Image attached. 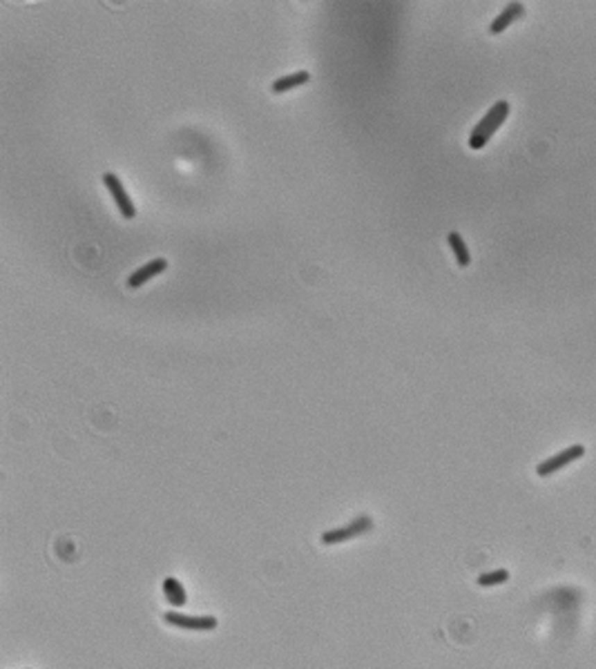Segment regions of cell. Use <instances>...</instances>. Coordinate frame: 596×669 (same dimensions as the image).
Segmentation results:
<instances>
[{
  "label": "cell",
  "instance_id": "obj_1",
  "mask_svg": "<svg viewBox=\"0 0 596 669\" xmlns=\"http://www.w3.org/2000/svg\"><path fill=\"white\" fill-rule=\"evenodd\" d=\"M507 116H509V103L505 98L496 101L487 114L478 121V125L474 128V132L469 134V148L471 150H482V148H485L489 143V139L494 137V134L498 132V128L505 123Z\"/></svg>",
  "mask_w": 596,
  "mask_h": 669
},
{
  "label": "cell",
  "instance_id": "obj_2",
  "mask_svg": "<svg viewBox=\"0 0 596 669\" xmlns=\"http://www.w3.org/2000/svg\"><path fill=\"white\" fill-rule=\"evenodd\" d=\"M371 529H373V520L368 518V516H359V518L351 520L348 524H344V527L324 531V533H322V544H326V547H335V544L348 542V540L357 538V535L368 533Z\"/></svg>",
  "mask_w": 596,
  "mask_h": 669
},
{
  "label": "cell",
  "instance_id": "obj_3",
  "mask_svg": "<svg viewBox=\"0 0 596 669\" xmlns=\"http://www.w3.org/2000/svg\"><path fill=\"white\" fill-rule=\"evenodd\" d=\"M163 620L168 625L177 627V629H188V632H212L217 629L219 620L214 616H190V614H179V611H166Z\"/></svg>",
  "mask_w": 596,
  "mask_h": 669
},
{
  "label": "cell",
  "instance_id": "obj_4",
  "mask_svg": "<svg viewBox=\"0 0 596 669\" xmlns=\"http://www.w3.org/2000/svg\"><path fill=\"white\" fill-rule=\"evenodd\" d=\"M583 455H585V446H583V444H574V446H570V449L561 451L559 455H552V458H547L545 462H540V464L536 467V473H538L540 478H550V476L559 473L561 469L572 464V462H577V460L583 458Z\"/></svg>",
  "mask_w": 596,
  "mask_h": 669
},
{
  "label": "cell",
  "instance_id": "obj_5",
  "mask_svg": "<svg viewBox=\"0 0 596 669\" xmlns=\"http://www.w3.org/2000/svg\"><path fill=\"white\" fill-rule=\"evenodd\" d=\"M103 183H105L108 192L112 194V199H114V203L119 205V212L123 214V217L135 219L137 217V208H135V203H132L130 194L126 192V188H123V183H121V179L117 177V174L105 172V174H103Z\"/></svg>",
  "mask_w": 596,
  "mask_h": 669
},
{
  "label": "cell",
  "instance_id": "obj_6",
  "mask_svg": "<svg viewBox=\"0 0 596 669\" xmlns=\"http://www.w3.org/2000/svg\"><path fill=\"white\" fill-rule=\"evenodd\" d=\"M166 268H168L166 259H152L150 263L141 266L139 270H135L128 277V288H141L143 284H148L150 279H154V277H159L163 270H166Z\"/></svg>",
  "mask_w": 596,
  "mask_h": 669
},
{
  "label": "cell",
  "instance_id": "obj_7",
  "mask_svg": "<svg viewBox=\"0 0 596 669\" xmlns=\"http://www.w3.org/2000/svg\"><path fill=\"white\" fill-rule=\"evenodd\" d=\"M522 12H525V7H522L520 3H509V5L494 18V23H491L489 32H491V34H502V32H505V29L513 23V20H518V18L522 16Z\"/></svg>",
  "mask_w": 596,
  "mask_h": 669
},
{
  "label": "cell",
  "instance_id": "obj_8",
  "mask_svg": "<svg viewBox=\"0 0 596 669\" xmlns=\"http://www.w3.org/2000/svg\"><path fill=\"white\" fill-rule=\"evenodd\" d=\"M163 593H166L168 602L172 607H177V609L186 607V602H188V596H186V589H183V584L177 578H172V575H168V578L163 580Z\"/></svg>",
  "mask_w": 596,
  "mask_h": 669
},
{
  "label": "cell",
  "instance_id": "obj_9",
  "mask_svg": "<svg viewBox=\"0 0 596 669\" xmlns=\"http://www.w3.org/2000/svg\"><path fill=\"white\" fill-rule=\"evenodd\" d=\"M308 80H311V74H308V71H295V74L277 78L271 89H273V94H286V92L300 87V85L308 83Z\"/></svg>",
  "mask_w": 596,
  "mask_h": 669
},
{
  "label": "cell",
  "instance_id": "obj_10",
  "mask_svg": "<svg viewBox=\"0 0 596 669\" xmlns=\"http://www.w3.org/2000/svg\"><path fill=\"white\" fill-rule=\"evenodd\" d=\"M447 243L451 245V250H454L458 266L467 268V266H469V261H471V257H469V248H467L465 239H462V236H460L458 232H449V234H447Z\"/></svg>",
  "mask_w": 596,
  "mask_h": 669
},
{
  "label": "cell",
  "instance_id": "obj_11",
  "mask_svg": "<svg viewBox=\"0 0 596 669\" xmlns=\"http://www.w3.org/2000/svg\"><path fill=\"white\" fill-rule=\"evenodd\" d=\"M509 580V571L507 569H494L487 573L478 575V587H496V584H505Z\"/></svg>",
  "mask_w": 596,
  "mask_h": 669
}]
</instances>
